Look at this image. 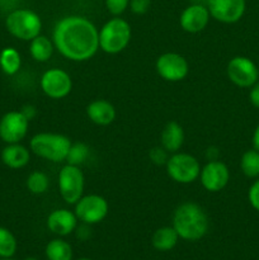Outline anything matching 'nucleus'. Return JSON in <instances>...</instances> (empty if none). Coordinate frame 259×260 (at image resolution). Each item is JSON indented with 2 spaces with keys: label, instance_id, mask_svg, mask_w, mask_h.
<instances>
[{
  "label": "nucleus",
  "instance_id": "obj_1",
  "mask_svg": "<svg viewBox=\"0 0 259 260\" xmlns=\"http://www.w3.org/2000/svg\"><path fill=\"white\" fill-rule=\"evenodd\" d=\"M52 41L61 56L70 61H88L99 50V30L91 20L81 15H68L58 20Z\"/></svg>",
  "mask_w": 259,
  "mask_h": 260
},
{
  "label": "nucleus",
  "instance_id": "obj_2",
  "mask_svg": "<svg viewBox=\"0 0 259 260\" xmlns=\"http://www.w3.org/2000/svg\"><path fill=\"white\" fill-rule=\"evenodd\" d=\"M173 228L185 241L201 240L207 234L210 220L198 203L183 202L173 213Z\"/></svg>",
  "mask_w": 259,
  "mask_h": 260
},
{
  "label": "nucleus",
  "instance_id": "obj_3",
  "mask_svg": "<svg viewBox=\"0 0 259 260\" xmlns=\"http://www.w3.org/2000/svg\"><path fill=\"white\" fill-rule=\"evenodd\" d=\"M71 140L68 136L53 132H40L29 141L30 152L36 156L51 162H62L66 160Z\"/></svg>",
  "mask_w": 259,
  "mask_h": 260
},
{
  "label": "nucleus",
  "instance_id": "obj_4",
  "mask_svg": "<svg viewBox=\"0 0 259 260\" xmlns=\"http://www.w3.org/2000/svg\"><path fill=\"white\" fill-rule=\"evenodd\" d=\"M131 36V25L126 19L111 18L99 29V48L108 55H117L126 50Z\"/></svg>",
  "mask_w": 259,
  "mask_h": 260
},
{
  "label": "nucleus",
  "instance_id": "obj_5",
  "mask_svg": "<svg viewBox=\"0 0 259 260\" xmlns=\"http://www.w3.org/2000/svg\"><path fill=\"white\" fill-rule=\"evenodd\" d=\"M7 30L20 41H32L41 35L42 20L36 12L30 9H15L5 19Z\"/></svg>",
  "mask_w": 259,
  "mask_h": 260
},
{
  "label": "nucleus",
  "instance_id": "obj_6",
  "mask_svg": "<svg viewBox=\"0 0 259 260\" xmlns=\"http://www.w3.org/2000/svg\"><path fill=\"white\" fill-rule=\"evenodd\" d=\"M167 174L172 180L179 184H190L198 180L201 174L200 161L196 156L188 152H174L170 154L165 164Z\"/></svg>",
  "mask_w": 259,
  "mask_h": 260
},
{
  "label": "nucleus",
  "instance_id": "obj_7",
  "mask_svg": "<svg viewBox=\"0 0 259 260\" xmlns=\"http://www.w3.org/2000/svg\"><path fill=\"white\" fill-rule=\"evenodd\" d=\"M57 187L61 198L68 205H75L84 196L85 177L80 167L66 164L57 174Z\"/></svg>",
  "mask_w": 259,
  "mask_h": 260
},
{
  "label": "nucleus",
  "instance_id": "obj_8",
  "mask_svg": "<svg viewBox=\"0 0 259 260\" xmlns=\"http://www.w3.org/2000/svg\"><path fill=\"white\" fill-rule=\"evenodd\" d=\"M74 206L78 220L90 226L102 222L109 212L108 202L99 194L83 196Z\"/></svg>",
  "mask_w": 259,
  "mask_h": 260
},
{
  "label": "nucleus",
  "instance_id": "obj_9",
  "mask_svg": "<svg viewBox=\"0 0 259 260\" xmlns=\"http://www.w3.org/2000/svg\"><path fill=\"white\" fill-rule=\"evenodd\" d=\"M41 90L51 99H63L73 90V79L60 68L46 70L40 79Z\"/></svg>",
  "mask_w": 259,
  "mask_h": 260
},
{
  "label": "nucleus",
  "instance_id": "obj_10",
  "mask_svg": "<svg viewBox=\"0 0 259 260\" xmlns=\"http://www.w3.org/2000/svg\"><path fill=\"white\" fill-rule=\"evenodd\" d=\"M155 70L165 81L177 83L184 80L189 74V63L184 56L177 52H165L156 58Z\"/></svg>",
  "mask_w": 259,
  "mask_h": 260
},
{
  "label": "nucleus",
  "instance_id": "obj_11",
  "mask_svg": "<svg viewBox=\"0 0 259 260\" xmlns=\"http://www.w3.org/2000/svg\"><path fill=\"white\" fill-rule=\"evenodd\" d=\"M226 74L229 80L239 88H251L259 80L258 66L245 56L231 58L226 68Z\"/></svg>",
  "mask_w": 259,
  "mask_h": 260
},
{
  "label": "nucleus",
  "instance_id": "obj_12",
  "mask_svg": "<svg viewBox=\"0 0 259 260\" xmlns=\"http://www.w3.org/2000/svg\"><path fill=\"white\" fill-rule=\"evenodd\" d=\"M29 121L20 111H12L0 117V139L5 144H18L28 134Z\"/></svg>",
  "mask_w": 259,
  "mask_h": 260
},
{
  "label": "nucleus",
  "instance_id": "obj_13",
  "mask_svg": "<svg viewBox=\"0 0 259 260\" xmlns=\"http://www.w3.org/2000/svg\"><path fill=\"white\" fill-rule=\"evenodd\" d=\"M198 179L207 192L217 193L226 188L230 182V170L225 162L211 160L202 167Z\"/></svg>",
  "mask_w": 259,
  "mask_h": 260
},
{
  "label": "nucleus",
  "instance_id": "obj_14",
  "mask_svg": "<svg viewBox=\"0 0 259 260\" xmlns=\"http://www.w3.org/2000/svg\"><path fill=\"white\" fill-rule=\"evenodd\" d=\"M211 18L220 23L233 24L243 18L246 0H207Z\"/></svg>",
  "mask_w": 259,
  "mask_h": 260
},
{
  "label": "nucleus",
  "instance_id": "obj_15",
  "mask_svg": "<svg viewBox=\"0 0 259 260\" xmlns=\"http://www.w3.org/2000/svg\"><path fill=\"white\" fill-rule=\"evenodd\" d=\"M210 19L211 14L208 12L207 5L192 3L180 13L179 24L184 32L195 35V33L202 32L208 25Z\"/></svg>",
  "mask_w": 259,
  "mask_h": 260
},
{
  "label": "nucleus",
  "instance_id": "obj_16",
  "mask_svg": "<svg viewBox=\"0 0 259 260\" xmlns=\"http://www.w3.org/2000/svg\"><path fill=\"white\" fill-rule=\"evenodd\" d=\"M78 222L79 220L75 212H71L66 208L53 210L47 217L48 230L58 236H68L73 234L78 228Z\"/></svg>",
  "mask_w": 259,
  "mask_h": 260
},
{
  "label": "nucleus",
  "instance_id": "obj_17",
  "mask_svg": "<svg viewBox=\"0 0 259 260\" xmlns=\"http://www.w3.org/2000/svg\"><path fill=\"white\" fill-rule=\"evenodd\" d=\"M86 116L98 126H109L117 117V111L111 102L106 99H95L86 106Z\"/></svg>",
  "mask_w": 259,
  "mask_h": 260
},
{
  "label": "nucleus",
  "instance_id": "obj_18",
  "mask_svg": "<svg viewBox=\"0 0 259 260\" xmlns=\"http://www.w3.org/2000/svg\"><path fill=\"white\" fill-rule=\"evenodd\" d=\"M185 134L183 127L177 121H170L163 128L160 135V145L167 150L169 154H174L182 149L184 144Z\"/></svg>",
  "mask_w": 259,
  "mask_h": 260
},
{
  "label": "nucleus",
  "instance_id": "obj_19",
  "mask_svg": "<svg viewBox=\"0 0 259 260\" xmlns=\"http://www.w3.org/2000/svg\"><path fill=\"white\" fill-rule=\"evenodd\" d=\"M30 160V150L23 146L20 142L18 144H8L2 151V161L5 167L10 169H22L27 167Z\"/></svg>",
  "mask_w": 259,
  "mask_h": 260
},
{
  "label": "nucleus",
  "instance_id": "obj_20",
  "mask_svg": "<svg viewBox=\"0 0 259 260\" xmlns=\"http://www.w3.org/2000/svg\"><path fill=\"white\" fill-rule=\"evenodd\" d=\"M55 51L53 41L46 36L40 35L32 41H29V53L32 58L37 62H46L50 60Z\"/></svg>",
  "mask_w": 259,
  "mask_h": 260
},
{
  "label": "nucleus",
  "instance_id": "obj_21",
  "mask_svg": "<svg viewBox=\"0 0 259 260\" xmlns=\"http://www.w3.org/2000/svg\"><path fill=\"white\" fill-rule=\"evenodd\" d=\"M179 235L173 226H164L157 229L151 238L152 246L159 251H169L175 248Z\"/></svg>",
  "mask_w": 259,
  "mask_h": 260
},
{
  "label": "nucleus",
  "instance_id": "obj_22",
  "mask_svg": "<svg viewBox=\"0 0 259 260\" xmlns=\"http://www.w3.org/2000/svg\"><path fill=\"white\" fill-rule=\"evenodd\" d=\"M22 57L14 47H5L0 52V69L7 75L13 76L20 70Z\"/></svg>",
  "mask_w": 259,
  "mask_h": 260
},
{
  "label": "nucleus",
  "instance_id": "obj_23",
  "mask_svg": "<svg viewBox=\"0 0 259 260\" xmlns=\"http://www.w3.org/2000/svg\"><path fill=\"white\" fill-rule=\"evenodd\" d=\"M45 254L48 260H71L73 248L62 239H53L46 245Z\"/></svg>",
  "mask_w": 259,
  "mask_h": 260
},
{
  "label": "nucleus",
  "instance_id": "obj_24",
  "mask_svg": "<svg viewBox=\"0 0 259 260\" xmlns=\"http://www.w3.org/2000/svg\"><path fill=\"white\" fill-rule=\"evenodd\" d=\"M240 169L248 178L259 177V151L255 149L248 150L240 159Z\"/></svg>",
  "mask_w": 259,
  "mask_h": 260
},
{
  "label": "nucleus",
  "instance_id": "obj_25",
  "mask_svg": "<svg viewBox=\"0 0 259 260\" xmlns=\"http://www.w3.org/2000/svg\"><path fill=\"white\" fill-rule=\"evenodd\" d=\"M25 185H27L28 190H29L32 194H43L48 190L50 187V179H48V175L43 172H32L28 175L27 180H25Z\"/></svg>",
  "mask_w": 259,
  "mask_h": 260
},
{
  "label": "nucleus",
  "instance_id": "obj_26",
  "mask_svg": "<svg viewBox=\"0 0 259 260\" xmlns=\"http://www.w3.org/2000/svg\"><path fill=\"white\" fill-rule=\"evenodd\" d=\"M90 155V149L84 142H73L69 149L68 156H66V164L75 165V167H81L84 162L88 160Z\"/></svg>",
  "mask_w": 259,
  "mask_h": 260
},
{
  "label": "nucleus",
  "instance_id": "obj_27",
  "mask_svg": "<svg viewBox=\"0 0 259 260\" xmlns=\"http://www.w3.org/2000/svg\"><path fill=\"white\" fill-rule=\"evenodd\" d=\"M17 251V239L8 229L0 226V258H12Z\"/></svg>",
  "mask_w": 259,
  "mask_h": 260
},
{
  "label": "nucleus",
  "instance_id": "obj_28",
  "mask_svg": "<svg viewBox=\"0 0 259 260\" xmlns=\"http://www.w3.org/2000/svg\"><path fill=\"white\" fill-rule=\"evenodd\" d=\"M104 4L113 17H119L130 7V0H104Z\"/></svg>",
  "mask_w": 259,
  "mask_h": 260
},
{
  "label": "nucleus",
  "instance_id": "obj_29",
  "mask_svg": "<svg viewBox=\"0 0 259 260\" xmlns=\"http://www.w3.org/2000/svg\"><path fill=\"white\" fill-rule=\"evenodd\" d=\"M169 156L170 154L161 146V145L156 147H152L149 152L150 160H151V162H154L155 165H165L167 164L168 159H169Z\"/></svg>",
  "mask_w": 259,
  "mask_h": 260
},
{
  "label": "nucleus",
  "instance_id": "obj_30",
  "mask_svg": "<svg viewBox=\"0 0 259 260\" xmlns=\"http://www.w3.org/2000/svg\"><path fill=\"white\" fill-rule=\"evenodd\" d=\"M150 7H151V0H130V9L136 15L146 14Z\"/></svg>",
  "mask_w": 259,
  "mask_h": 260
},
{
  "label": "nucleus",
  "instance_id": "obj_31",
  "mask_svg": "<svg viewBox=\"0 0 259 260\" xmlns=\"http://www.w3.org/2000/svg\"><path fill=\"white\" fill-rule=\"evenodd\" d=\"M248 201L251 207L259 212V179H256L249 188Z\"/></svg>",
  "mask_w": 259,
  "mask_h": 260
},
{
  "label": "nucleus",
  "instance_id": "obj_32",
  "mask_svg": "<svg viewBox=\"0 0 259 260\" xmlns=\"http://www.w3.org/2000/svg\"><path fill=\"white\" fill-rule=\"evenodd\" d=\"M249 101H250L251 106L259 109V80L250 88V91H249Z\"/></svg>",
  "mask_w": 259,
  "mask_h": 260
},
{
  "label": "nucleus",
  "instance_id": "obj_33",
  "mask_svg": "<svg viewBox=\"0 0 259 260\" xmlns=\"http://www.w3.org/2000/svg\"><path fill=\"white\" fill-rule=\"evenodd\" d=\"M76 231V236H78V239H81V240H86V239L90 238V225H86V223H83L81 222V225L75 229Z\"/></svg>",
  "mask_w": 259,
  "mask_h": 260
},
{
  "label": "nucleus",
  "instance_id": "obj_34",
  "mask_svg": "<svg viewBox=\"0 0 259 260\" xmlns=\"http://www.w3.org/2000/svg\"><path fill=\"white\" fill-rule=\"evenodd\" d=\"M20 112L27 117L28 121L35 118L36 114H37V109H36V107L30 106V104H25V106H23L22 109H20Z\"/></svg>",
  "mask_w": 259,
  "mask_h": 260
},
{
  "label": "nucleus",
  "instance_id": "obj_35",
  "mask_svg": "<svg viewBox=\"0 0 259 260\" xmlns=\"http://www.w3.org/2000/svg\"><path fill=\"white\" fill-rule=\"evenodd\" d=\"M251 141H253L254 149H255L256 151H259V123H258V126L255 127V129H254L253 139H251Z\"/></svg>",
  "mask_w": 259,
  "mask_h": 260
},
{
  "label": "nucleus",
  "instance_id": "obj_36",
  "mask_svg": "<svg viewBox=\"0 0 259 260\" xmlns=\"http://www.w3.org/2000/svg\"><path fill=\"white\" fill-rule=\"evenodd\" d=\"M206 156H207L208 161H211V160H217V156H218L217 149H216V147H208Z\"/></svg>",
  "mask_w": 259,
  "mask_h": 260
},
{
  "label": "nucleus",
  "instance_id": "obj_37",
  "mask_svg": "<svg viewBox=\"0 0 259 260\" xmlns=\"http://www.w3.org/2000/svg\"><path fill=\"white\" fill-rule=\"evenodd\" d=\"M24 260H38L37 258H33V256H29V258H25Z\"/></svg>",
  "mask_w": 259,
  "mask_h": 260
},
{
  "label": "nucleus",
  "instance_id": "obj_38",
  "mask_svg": "<svg viewBox=\"0 0 259 260\" xmlns=\"http://www.w3.org/2000/svg\"><path fill=\"white\" fill-rule=\"evenodd\" d=\"M0 260H14V259H12V258H0Z\"/></svg>",
  "mask_w": 259,
  "mask_h": 260
},
{
  "label": "nucleus",
  "instance_id": "obj_39",
  "mask_svg": "<svg viewBox=\"0 0 259 260\" xmlns=\"http://www.w3.org/2000/svg\"><path fill=\"white\" fill-rule=\"evenodd\" d=\"M78 260H91V259H88V258H81V259H78Z\"/></svg>",
  "mask_w": 259,
  "mask_h": 260
},
{
  "label": "nucleus",
  "instance_id": "obj_40",
  "mask_svg": "<svg viewBox=\"0 0 259 260\" xmlns=\"http://www.w3.org/2000/svg\"><path fill=\"white\" fill-rule=\"evenodd\" d=\"M258 71H259V65H258Z\"/></svg>",
  "mask_w": 259,
  "mask_h": 260
}]
</instances>
